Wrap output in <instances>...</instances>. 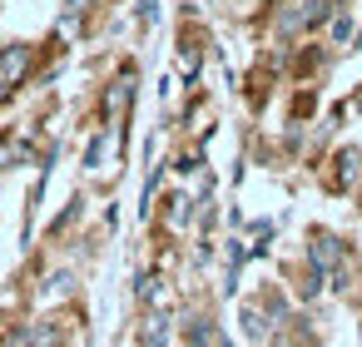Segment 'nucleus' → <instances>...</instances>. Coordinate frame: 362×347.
Instances as JSON below:
<instances>
[{
	"label": "nucleus",
	"mask_w": 362,
	"mask_h": 347,
	"mask_svg": "<svg viewBox=\"0 0 362 347\" xmlns=\"http://www.w3.org/2000/svg\"><path fill=\"white\" fill-rule=\"evenodd\" d=\"M337 164H342V179H352V174H357V154H352V149H347Z\"/></svg>",
	"instance_id": "nucleus-5"
},
{
	"label": "nucleus",
	"mask_w": 362,
	"mask_h": 347,
	"mask_svg": "<svg viewBox=\"0 0 362 347\" xmlns=\"http://www.w3.org/2000/svg\"><path fill=\"white\" fill-rule=\"evenodd\" d=\"M30 347H55V332H50V327H35V332H30Z\"/></svg>",
	"instance_id": "nucleus-4"
},
{
	"label": "nucleus",
	"mask_w": 362,
	"mask_h": 347,
	"mask_svg": "<svg viewBox=\"0 0 362 347\" xmlns=\"http://www.w3.org/2000/svg\"><path fill=\"white\" fill-rule=\"evenodd\" d=\"M332 35H337V40H347V35H352V20H347V16H337V25H332Z\"/></svg>",
	"instance_id": "nucleus-6"
},
{
	"label": "nucleus",
	"mask_w": 362,
	"mask_h": 347,
	"mask_svg": "<svg viewBox=\"0 0 362 347\" xmlns=\"http://www.w3.org/2000/svg\"><path fill=\"white\" fill-rule=\"evenodd\" d=\"M332 258H337V238H327V233H317V243H313V263H317V268H327Z\"/></svg>",
	"instance_id": "nucleus-2"
},
{
	"label": "nucleus",
	"mask_w": 362,
	"mask_h": 347,
	"mask_svg": "<svg viewBox=\"0 0 362 347\" xmlns=\"http://www.w3.org/2000/svg\"><path fill=\"white\" fill-rule=\"evenodd\" d=\"M169 342V322L164 317H149V327H144V347H164Z\"/></svg>",
	"instance_id": "nucleus-3"
},
{
	"label": "nucleus",
	"mask_w": 362,
	"mask_h": 347,
	"mask_svg": "<svg viewBox=\"0 0 362 347\" xmlns=\"http://www.w3.org/2000/svg\"><path fill=\"white\" fill-rule=\"evenodd\" d=\"M25 65H30V50H25V45H6V55H0V75H6V85L21 80Z\"/></svg>",
	"instance_id": "nucleus-1"
},
{
	"label": "nucleus",
	"mask_w": 362,
	"mask_h": 347,
	"mask_svg": "<svg viewBox=\"0 0 362 347\" xmlns=\"http://www.w3.org/2000/svg\"><path fill=\"white\" fill-rule=\"evenodd\" d=\"M154 6H159V0H139V16L149 20V16H154Z\"/></svg>",
	"instance_id": "nucleus-7"
}]
</instances>
